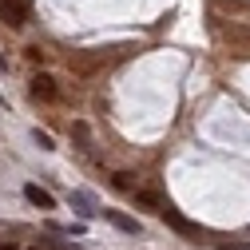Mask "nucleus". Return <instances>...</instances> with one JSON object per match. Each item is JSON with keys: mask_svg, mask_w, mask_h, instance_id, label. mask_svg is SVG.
I'll use <instances>...</instances> for the list:
<instances>
[{"mask_svg": "<svg viewBox=\"0 0 250 250\" xmlns=\"http://www.w3.org/2000/svg\"><path fill=\"white\" fill-rule=\"evenodd\" d=\"M100 214L107 218V223H111V227H119L123 234H139V230H143V227L135 223V218H127V214H123V210H100Z\"/></svg>", "mask_w": 250, "mask_h": 250, "instance_id": "4", "label": "nucleus"}, {"mask_svg": "<svg viewBox=\"0 0 250 250\" xmlns=\"http://www.w3.org/2000/svg\"><path fill=\"white\" fill-rule=\"evenodd\" d=\"M131 195H135V207H143V210H155V214L163 210V199H155L151 191H131Z\"/></svg>", "mask_w": 250, "mask_h": 250, "instance_id": "8", "label": "nucleus"}, {"mask_svg": "<svg viewBox=\"0 0 250 250\" xmlns=\"http://www.w3.org/2000/svg\"><path fill=\"white\" fill-rule=\"evenodd\" d=\"M111 187L131 195V191H135V175H131V171H115V175H111Z\"/></svg>", "mask_w": 250, "mask_h": 250, "instance_id": "9", "label": "nucleus"}, {"mask_svg": "<svg viewBox=\"0 0 250 250\" xmlns=\"http://www.w3.org/2000/svg\"><path fill=\"white\" fill-rule=\"evenodd\" d=\"M0 250H20V246L16 242H0Z\"/></svg>", "mask_w": 250, "mask_h": 250, "instance_id": "11", "label": "nucleus"}, {"mask_svg": "<svg viewBox=\"0 0 250 250\" xmlns=\"http://www.w3.org/2000/svg\"><path fill=\"white\" fill-rule=\"evenodd\" d=\"M218 36H223L227 44H234L242 56H250V28H242V24H230V28H218Z\"/></svg>", "mask_w": 250, "mask_h": 250, "instance_id": "2", "label": "nucleus"}, {"mask_svg": "<svg viewBox=\"0 0 250 250\" xmlns=\"http://www.w3.org/2000/svg\"><path fill=\"white\" fill-rule=\"evenodd\" d=\"M32 139L40 143V151H52V147H56V143H52V135H48V131H40V127L32 131Z\"/></svg>", "mask_w": 250, "mask_h": 250, "instance_id": "10", "label": "nucleus"}, {"mask_svg": "<svg viewBox=\"0 0 250 250\" xmlns=\"http://www.w3.org/2000/svg\"><path fill=\"white\" fill-rule=\"evenodd\" d=\"M32 96H36V100H48V104H52V100H56V80L40 72V76L32 80Z\"/></svg>", "mask_w": 250, "mask_h": 250, "instance_id": "6", "label": "nucleus"}, {"mask_svg": "<svg viewBox=\"0 0 250 250\" xmlns=\"http://www.w3.org/2000/svg\"><path fill=\"white\" fill-rule=\"evenodd\" d=\"M32 250H48V246H32Z\"/></svg>", "mask_w": 250, "mask_h": 250, "instance_id": "12", "label": "nucleus"}, {"mask_svg": "<svg viewBox=\"0 0 250 250\" xmlns=\"http://www.w3.org/2000/svg\"><path fill=\"white\" fill-rule=\"evenodd\" d=\"M24 199L32 203V207H40V210H52V207H56V199L44 191V187H36V183H28V187H24Z\"/></svg>", "mask_w": 250, "mask_h": 250, "instance_id": "5", "label": "nucleus"}, {"mask_svg": "<svg viewBox=\"0 0 250 250\" xmlns=\"http://www.w3.org/2000/svg\"><path fill=\"white\" fill-rule=\"evenodd\" d=\"M159 218H163L167 227H175L179 234H199V227H195V223H187V218H183V214H179V210H175L171 203H163V210H159Z\"/></svg>", "mask_w": 250, "mask_h": 250, "instance_id": "3", "label": "nucleus"}, {"mask_svg": "<svg viewBox=\"0 0 250 250\" xmlns=\"http://www.w3.org/2000/svg\"><path fill=\"white\" fill-rule=\"evenodd\" d=\"M28 4H32V0H0V16H4V24L24 28L28 24Z\"/></svg>", "mask_w": 250, "mask_h": 250, "instance_id": "1", "label": "nucleus"}, {"mask_svg": "<svg viewBox=\"0 0 250 250\" xmlns=\"http://www.w3.org/2000/svg\"><path fill=\"white\" fill-rule=\"evenodd\" d=\"M72 207L83 214V218H91V214H100V207H96V199H91L87 191H72Z\"/></svg>", "mask_w": 250, "mask_h": 250, "instance_id": "7", "label": "nucleus"}]
</instances>
